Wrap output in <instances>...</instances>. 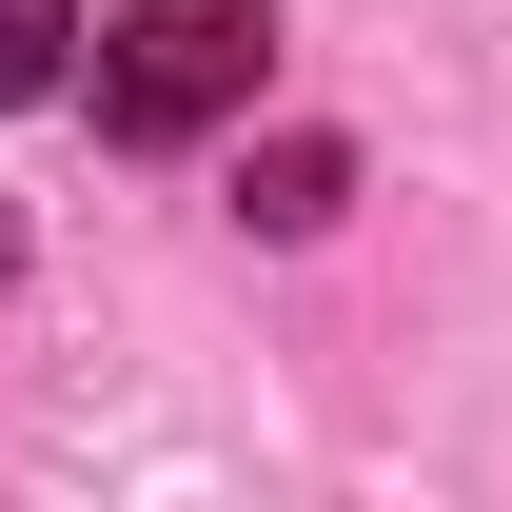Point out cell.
<instances>
[{
	"mask_svg": "<svg viewBox=\"0 0 512 512\" xmlns=\"http://www.w3.org/2000/svg\"><path fill=\"white\" fill-rule=\"evenodd\" d=\"M335 197H355V158H335V138H276V158L237 178V217H256V237H316Z\"/></svg>",
	"mask_w": 512,
	"mask_h": 512,
	"instance_id": "obj_2",
	"label": "cell"
},
{
	"mask_svg": "<svg viewBox=\"0 0 512 512\" xmlns=\"http://www.w3.org/2000/svg\"><path fill=\"white\" fill-rule=\"evenodd\" d=\"M79 40H99L79 0H0V119H20V99H60V79H79Z\"/></svg>",
	"mask_w": 512,
	"mask_h": 512,
	"instance_id": "obj_3",
	"label": "cell"
},
{
	"mask_svg": "<svg viewBox=\"0 0 512 512\" xmlns=\"http://www.w3.org/2000/svg\"><path fill=\"white\" fill-rule=\"evenodd\" d=\"M256 60H276V0H119L99 20V138L178 158L256 99Z\"/></svg>",
	"mask_w": 512,
	"mask_h": 512,
	"instance_id": "obj_1",
	"label": "cell"
},
{
	"mask_svg": "<svg viewBox=\"0 0 512 512\" xmlns=\"http://www.w3.org/2000/svg\"><path fill=\"white\" fill-rule=\"evenodd\" d=\"M0 256H20V237H0Z\"/></svg>",
	"mask_w": 512,
	"mask_h": 512,
	"instance_id": "obj_4",
	"label": "cell"
}]
</instances>
